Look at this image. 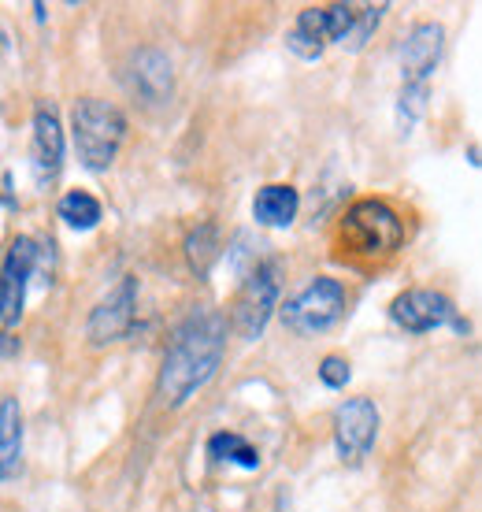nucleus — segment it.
<instances>
[{
  "label": "nucleus",
  "instance_id": "7ed1b4c3",
  "mask_svg": "<svg viewBox=\"0 0 482 512\" xmlns=\"http://www.w3.org/2000/svg\"><path fill=\"white\" fill-rule=\"evenodd\" d=\"M71 134L82 167L89 171H108L127 138V116L112 101L101 97H78L71 108Z\"/></svg>",
  "mask_w": 482,
  "mask_h": 512
},
{
  "label": "nucleus",
  "instance_id": "9d476101",
  "mask_svg": "<svg viewBox=\"0 0 482 512\" xmlns=\"http://www.w3.org/2000/svg\"><path fill=\"white\" fill-rule=\"evenodd\" d=\"M390 320L408 334H431V331H438V327H457V331H464V327H468V323L457 316V305H453L449 297L438 294V290H423V286L394 297Z\"/></svg>",
  "mask_w": 482,
  "mask_h": 512
},
{
  "label": "nucleus",
  "instance_id": "4be33fe9",
  "mask_svg": "<svg viewBox=\"0 0 482 512\" xmlns=\"http://www.w3.org/2000/svg\"><path fill=\"white\" fill-rule=\"evenodd\" d=\"M4 212H15V179H12V171H4Z\"/></svg>",
  "mask_w": 482,
  "mask_h": 512
},
{
  "label": "nucleus",
  "instance_id": "412c9836",
  "mask_svg": "<svg viewBox=\"0 0 482 512\" xmlns=\"http://www.w3.org/2000/svg\"><path fill=\"white\" fill-rule=\"evenodd\" d=\"M349 360L345 357H334V353H330V357H323V364H319V383L323 386H330V390H342L345 383H349Z\"/></svg>",
  "mask_w": 482,
  "mask_h": 512
},
{
  "label": "nucleus",
  "instance_id": "423d86ee",
  "mask_svg": "<svg viewBox=\"0 0 482 512\" xmlns=\"http://www.w3.org/2000/svg\"><path fill=\"white\" fill-rule=\"evenodd\" d=\"M275 308H279V264L264 260L249 271V279L241 282L234 301H230V331L245 342H253L264 334Z\"/></svg>",
  "mask_w": 482,
  "mask_h": 512
},
{
  "label": "nucleus",
  "instance_id": "4468645a",
  "mask_svg": "<svg viewBox=\"0 0 482 512\" xmlns=\"http://www.w3.org/2000/svg\"><path fill=\"white\" fill-rule=\"evenodd\" d=\"M301 212V193L290 182H267L253 197V219L260 227H290Z\"/></svg>",
  "mask_w": 482,
  "mask_h": 512
},
{
  "label": "nucleus",
  "instance_id": "f03ea898",
  "mask_svg": "<svg viewBox=\"0 0 482 512\" xmlns=\"http://www.w3.org/2000/svg\"><path fill=\"white\" fill-rule=\"evenodd\" d=\"M338 238H342V249L349 256L386 260L405 242V219L382 197H360L345 208L342 223H338Z\"/></svg>",
  "mask_w": 482,
  "mask_h": 512
},
{
  "label": "nucleus",
  "instance_id": "1a4fd4ad",
  "mask_svg": "<svg viewBox=\"0 0 482 512\" xmlns=\"http://www.w3.org/2000/svg\"><path fill=\"white\" fill-rule=\"evenodd\" d=\"M375 435H379V409L371 397H345L338 412H334V449L342 464L356 468L364 464V457L375 446Z\"/></svg>",
  "mask_w": 482,
  "mask_h": 512
},
{
  "label": "nucleus",
  "instance_id": "f3484780",
  "mask_svg": "<svg viewBox=\"0 0 482 512\" xmlns=\"http://www.w3.org/2000/svg\"><path fill=\"white\" fill-rule=\"evenodd\" d=\"M208 457L238 464V468H245V472H256V468H260V453H256V446H249L238 431H216V435L208 438Z\"/></svg>",
  "mask_w": 482,
  "mask_h": 512
},
{
  "label": "nucleus",
  "instance_id": "39448f33",
  "mask_svg": "<svg viewBox=\"0 0 482 512\" xmlns=\"http://www.w3.org/2000/svg\"><path fill=\"white\" fill-rule=\"evenodd\" d=\"M360 19V4H327V8H305L293 19L286 34V49L301 60H319L327 45H345Z\"/></svg>",
  "mask_w": 482,
  "mask_h": 512
},
{
  "label": "nucleus",
  "instance_id": "f8f14e48",
  "mask_svg": "<svg viewBox=\"0 0 482 512\" xmlns=\"http://www.w3.org/2000/svg\"><path fill=\"white\" fill-rule=\"evenodd\" d=\"M445 30L442 23H416L401 41V82L431 86V75L442 64Z\"/></svg>",
  "mask_w": 482,
  "mask_h": 512
},
{
  "label": "nucleus",
  "instance_id": "9b49d317",
  "mask_svg": "<svg viewBox=\"0 0 482 512\" xmlns=\"http://www.w3.org/2000/svg\"><path fill=\"white\" fill-rule=\"evenodd\" d=\"M30 164H34V182L38 190H49L60 179L64 167V127L49 101L34 108V141H30Z\"/></svg>",
  "mask_w": 482,
  "mask_h": 512
},
{
  "label": "nucleus",
  "instance_id": "6e6552de",
  "mask_svg": "<svg viewBox=\"0 0 482 512\" xmlns=\"http://www.w3.org/2000/svg\"><path fill=\"white\" fill-rule=\"evenodd\" d=\"M134 320H138V279L123 275L89 312L86 338L93 346H112V342L134 331Z\"/></svg>",
  "mask_w": 482,
  "mask_h": 512
},
{
  "label": "nucleus",
  "instance_id": "f257e3e1",
  "mask_svg": "<svg viewBox=\"0 0 482 512\" xmlns=\"http://www.w3.org/2000/svg\"><path fill=\"white\" fill-rule=\"evenodd\" d=\"M227 349V316H219L212 308L190 312L178 323L171 342L160 360V375H156V397L167 409L186 405L208 379L216 375L219 360Z\"/></svg>",
  "mask_w": 482,
  "mask_h": 512
},
{
  "label": "nucleus",
  "instance_id": "6ab92c4d",
  "mask_svg": "<svg viewBox=\"0 0 482 512\" xmlns=\"http://www.w3.org/2000/svg\"><path fill=\"white\" fill-rule=\"evenodd\" d=\"M427 97H431V86L401 82V93H397V130H401V134H408V130L423 119V112H427Z\"/></svg>",
  "mask_w": 482,
  "mask_h": 512
},
{
  "label": "nucleus",
  "instance_id": "20e7f679",
  "mask_svg": "<svg viewBox=\"0 0 482 512\" xmlns=\"http://www.w3.org/2000/svg\"><path fill=\"white\" fill-rule=\"evenodd\" d=\"M345 301H349V297H345L342 282L330 279V275H316V279H308L293 297H286L282 323H286V331L301 334V338H312V334L330 331L334 323L342 320Z\"/></svg>",
  "mask_w": 482,
  "mask_h": 512
},
{
  "label": "nucleus",
  "instance_id": "ddd939ff",
  "mask_svg": "<svg viewBox=\"0 0 482 512\" xmlns=\"http://www.w3.org/2000/svg\"><path fill=\"white\" fill-rule=\"evenodd\" d=\"M130 86L145 104H164L175 90V71H171V60L167 52L160 49H138L134 60H130Z\"/></svg>",
  "mask_w": 482,
  "mask_h": 512
},
{
  "label": "nucleus",
  "instance_id": "2eb2a0df",
  "mask_svg": "<svg viewBox=\"0 0 482 512\" xmlns=\"http://www.w3.org/2000/svg\"><path fill=\"white\" fill-rule=\"evenodd\" d=\"M23 457V412L12 394L0 397V475L4 483H12Z\"/></svg>",
  "mask_w": 482,
  "mask_h": 512
},
{
  "label": "nucleus",
  "instance_id": "a211bd4d",
  "mask_svg": "<svg viewBox=\"0 0 482 512\" xmlns=\"http://www.w3.org/2000/svg\"><path fill=\"white\" fill-rule=\"evenodd\" d=\"M186 256H190V268H193L197 279H204V275L212 271V264L219 260L216 223H201L197 231H190V238H186Z\"/></svg>",
  "mask_w": 482,
  "mask_h": 512
},
{
  "label": "nucleus",
  "instance_id": "dca6fc26",
  "mask_svg": "<svg viewBox=\"0 0 482 512\" xmlns=\"http://www.w3.org/2000/svg\"><path fill=\"white\" fill-rule=\"evenodd\" d=\"M56 216L64 219L71 231H93V227L101 223V201L86 190H71V193L60 197Z\"/></svg>",
  "mask_w": 482,
  "mask_h": 512
},
{
  "label": "nucleus",
  "instance_id": "0eeeda50",
  "mask_svg": "<svg viewBox=\"0 0 482 512\" xmlns=\"http://www.w3.org/2000/svg\"><path fill=\"white\" fill-rule=\"evenodd\" d=\"M41 264V245L34 238H12L8 253H4V271H0V323H4V334L15 331V323L23 320V305H26V286L34 279V271Z\"/></svg>",
  "mask_w": 482,
  "mask_h": 512
},
{
  "label": "nucleus",
  "instance_id": "aec40b11",
  "mask_svg": "<svg viewBox=\"0 0 482 512\" xmlns=\"http://www.w3.org/2000/svg\"><path fill=\"white\" fill-rule=\"evenodd\" d=\"M382 15H386V4H360V19H356L353 34H349V41H345V49L356 52L368 45V38L379 30Z\"/></svg>",
  "mask_w": 482,
  "mask_h": 512
}]
</instances>
